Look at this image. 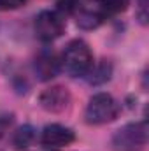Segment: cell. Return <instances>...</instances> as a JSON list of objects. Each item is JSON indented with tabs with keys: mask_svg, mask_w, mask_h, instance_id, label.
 <instances>
[{
	"mask_svg": "<svg viewBox=\"0 0 149 151\" xmlns=\"http://www.w3.org/2000/svg\"><path fill=\"white\" fill-rule=\"evenodd\" d=\"M91 67H93V55L90 46L81 39L69 42L60 58V69H63L72 77H82L88 76Z\"/></svg>",
	"mask_w": 149,
	"mask_h": 151,
	"instance_id": "1",
	"label": "cell"
},
{
	"mask_svg": "<svg viewBox=\"0 0 149 151\" xmlns=\"http://www.w3.org/2000/svg\"><path fill=\"white\" fill-rule=\"evenodd\" d=\"M119 114V106L109 93H97L90 99L86 106V123L90 125H105L111 123Z\"/></svg>",
	"mask_w": 149,
	"mask_h": 151,
	"instance_id": "2",
	"label": "cell"
},
{
	"mask_svg": "<svg viewBox=\"0 0 149 151\" xmlns=\"http://www.w3.org/2000/svg\"><path fill=\"white\" fill-rule=\"evenodd\" d=\"M148 142V127L144 121L128 123L121 127L112 137V148L116 151H140Z\"/></svg>",
	"mask_w": 149,
	"mask_h": 151,
	"instance_id": "3",
	"label": "cell"
},
{
	"mask_svg": "<svg viewBox=\"0 0 149 151\" xmlns=\"http://www.w3.org/2000/svg\"><path fill=\"white\" fill-rule=\"evenodd\" d=\"M35 34L40 40L51 42L65 30V16L58 11H42L35 18Z\"/></svg>",
	"mask_w": 149,
	"mask_h": 151,
	"instance_id": "4",
	"label": "cell"
},
{
	"mask_svg": "<svg viewBox=\"0 0 149 151\" xmlns=\"http://www.w3.org/2000/svg\"><path fill=\"white\" fill-rule=\"evenodd\" d=\"M75 135L69 127L53 123L44 127L42 134H40V144L47 151H62L67 146H70L74 142Z\"/></svg>",
	"mask_w": 149,
	"mask_h": 151,
	"instance_id": "5",
	"label": "cell"
},
{
	"mask_svg": "<svg viewBox=\"0 0 149 151\" xmlns=\"http://www.w3.org/2000/svg\"><path fill=\"white\" fill-rule=\"evenodd\" d=\"M74 16L77 21V27H81L84 30H93L107 19L98 0H81Z\"/></svg>",
	"mask_w": 149,
	"mask_h": 151,
	"instance_id": "6",
	"label": "cell"
},
{
	"mask_svg": "<svg viewBox=\"0 0 149 151\" xmlns=\"http://www.w3.org/2000/svg\"><path fill=\"white\" fill-rule=\"evenodd\" d=\"M39 102L47 113H63L70 104V93L63 86H51L40 93Z\"/></svg>",
	"mask_w": 149,
	"mask_h": 151,
	"instance_id": "7",
	"label": "cell"
},
{
	"mask_svg": "<svg viewBox=\"0 0 149 151\" xmlns=\"http://www.w3.org/2000/svg\"><path fill=\"white\" fill-rule=\"evenodd\" d=\"M35 74L40 81H49L60 72V60L53 49H42L35 58Z\"/></svg>",
	"mask_w": 149,
	"mask_h": 151,
	"instance_id": "8",
	"label": "cell"
},
{
	"mask_svg": "<svg viewBox=\"0 0 149 151\" xmlns=\"http://www.w3.org/2000/svg\"><path fill=\"white\" fill-rule=\"evenodd\" d=\"M35 137H37L35 128H34L32 125H23V127H19L16 132H12L11 142H12V146L18 151H27L34 146Z\"/></svg>",
	"mask_w": 149,
	"mask_h": 151,
	"instance_id": "9",
	"label": "cell"
},
{
	"mask_svg": "<svg viewBox=\"0 0 149 151\" xmlns=\"http://www.w3.org/2000/svg\"><path fill=\"white\" fill-rule=\"evenodd\" d=\"M111 72H112L111 63H107V62L104 60V62H100L98 65H93L91 70L88 72V76H91V77H90V83H91V84L105 83V81L111 79Z\"/></svg>",
	"mask_w": 149,
	"mask_h": 151,
	"instance_id": "10",
	"label": "cell"
},
{
	"mask_svg": "<svg viewBox=\"0 0 149 151\" xmlns=\"http://www.w3.org/2000/svg\"><path fill=\"white\" fill-rule=\"evenodd\" d=\"M105 18H111V16H116V14H121L126 11L130 0H98Z\"/></svg>",
	"mask_w": 149,
	"mask_h": 151,
	"instance_id": "11",
	"label": "cell"
},
{
	"mask_svg": "<svg viewBox=\"0 0 149 151\" xmlns=\"http://www.w3.org/2000/svg\"><path fill=\"white\" fill-rule=\"evenodd\" d=\"M12 116H0V150H4V146H7L9 137H11V130H12Z\"/></svg>",
	"mask_w": 149,
	"mask_h": 151,
	"instance_id": "12",
	"label": "cell"
},
{
	"mask_svg": "<svg viewBox=\"0 0 149 151\" xmlns=\"http://www.w3.org/2000/svg\"><path fill=\"white\" fill-rule=\"evenodd\" d=\"M81 0H60L58 2V12L62 14H74L79 7Z\"/></svg>",
	"mask_w": 149,
	"mask_h": 151,
	"instance_id": "13",
	"label": "cell"
},
{
	"mask_svg": "<svg viewBox=\"0 0 149 151\" xmlns=\"http://www.w3.org/2000/svg\"><path fill=\"white\" fill-rule=\"evenodd\" d=\"M25 4H27V0H0V11H12Z\"/></svg>",
	"mask_w": 149,
	"mask_h": 151,
	"instance_id": "14",
	"label": "cell"
},
{
	"mask_svg": "<svg viewBox=\"0 0 149 151\" xmlns=\"http://www.w3.org/2000/svg\"><path fill=\"white\" fill-rule=\"evenodd\" d=\"M137 4H139V11H137V14H139V19H140V23L142 25H146L148 23V0H137Z\"/></svg>",
	"mask_w": 149,
	"mask_h": 151,
	"instance_id": "15",
	"label": "cell"
}]
</instances>
